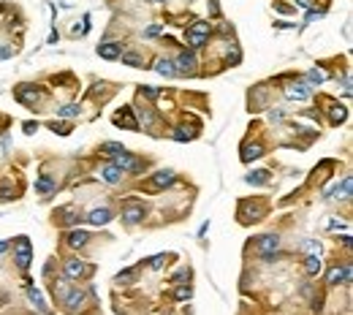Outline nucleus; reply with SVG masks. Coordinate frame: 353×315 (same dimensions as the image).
Returning a JSON list of instances; mask_svg holds the SVG:
<instances>
[{"label":"nucleus","instance_id":"7ed1b4c3","mask_svg":"<svg viewBox=\"0 0 353 315\" xmlns=\"http://www.w3.org/2000/svg\"><path fill=\"white\" fill-rule=\"evenodd\" d=\"M14 261L19 269H28L30 261H33V247H30V239L28 236H16L14 242Z\"/></svg>","mask_w":353,"mask_h":315},{"label":"nucleus","instance_id":"412c9836","mask_svg":"<svg viewBox=\"0 0 353 315\" xmlns=\"http://www.w3.org/2000/svg\"><path fill=\"white\" fill-rule=\"evenodd\" d=\"M155 71H158L160 76H169V79H171V76H177V68H174L171 60H158V63H155Z\"/></svg>","mask_w":353,"mask_h":315},{"label":"nucleus","instance_id":"2f4dec72","mask_svg":"<svg viewBox=\"0 0 353 315\" xmlns=\"http://www.w3.org/2000/svg\"><path fill=\"white\" fill-rule=\"evenodd\" d=\"M307 79H310V82H326V71L323 68H312L310 74H307Z\"/></svg>","mask_w":353,"mask_h":315},{"label":"nucleus","instance_id":"72a5a7b5","mask_svg":"<svg viewBox=\"0 0 353 315\" xmlns=\"http://www.w3.org/2000/svg\"><path fill=\"white\" fill-rule=\"evenodd\" d=\"M174 139H177V142H190L193 133H185V128H174Z\"/></svg>","mask_w":353,"mask_h":315},{"label":"nucleus","instance_id":"37998d69","mask_svg":"<svg viewBox=\"0 0 353 315\" xmlns=\"http://www.w3.org/2000/svg\"><path fill=\"white\" fill-rule=\"evenodd\" d=\"M158 33H160V25H153V28H147L144 35H158Z\"/></svg>","mask_w":353,"mask_h":315},{"label":"nucleus","instance_id":"c9c22d12","mask_svg":"<svg viewBox=\"0 0 353 315\" xmlns=\"http://www.w3.org/2000/svg\"><path fill=\"white\" fill-rule=\"evenodd\" d=\"M49 128L55 130V133H60V136H68V133H71V128H68V125H57V123H52Z\"/></svg>","mask_w":353,"mask_h":315},{"label":"nucleus","instance_id":"cd10ccee","mask_svg":"<svg viewBox=\"0 0 353 315\" xmlns=\"http://www.w3.org/2000/svg\"><path fill=\"white\" fill-rule=\"evenodd\" d=\"M136 269H125V272H120L117 274V277H114V283H120V285H123V283H125V285H128V283H133V280H136Z\"/></svg>","mask_w":353,"mask_h":315},{"label":"nucleus","instance_id":"1a4fd4ad","mask_svg":"<svg viewBox=\"0 0 353 315\" xmlns=\"http://www.w3.org/2000/svg\"><path fill=\"white\" fill-rule=\"evenodd\" d=\"M351 277H353L351 264H345V267H332V269H329V285H339V283H351Z\"/></svg>","mask_w":353,"mask_h":315},{"label":"nucleus","instance_id":"20e7f679","mask_svg":"<svg viewBox=\"0 0 353 315\" xmlns=\"http://www.w3.org/2000/svg\"><path fill=\"white\" fill-rule=\"evenodd\" d=\"M114 166H117L120 172H131V174H136V172H141V169H144V160L133 158L131 152L125 150V152H120V155L114 158Z\"/></svg>","mask_w":353,"mask_h":315},{"label":"nucleus","instance_id":"f8f14e48","mask_svg":"<svg viewBox=\"0 0 353 315\" xmlns=\"http://www.w3.org/2000/svg\"><path fill=\"white\" fill-rule=\"evenodd\" d=\"M196 65V55L193 52H182L180 57H177V74H190Z\"/></svg>","mask_w":353,"mask_h":315},{"label":"nucleus","instance_id":"e433bc0d","mask_svg":"<svg viewBox=\"0 0 353 315\" xmlns=\"http://www.w3.org/2000/svg\"><path fill=\"white\" fill-rule=\"evenodd\" d=\"M141 95H147V98H158V95H160V90H158V87H150V84H147V87H141Z\"/></svg>","mask_w":353,"mask_h":315},{"label":"nucleus","instance_id":"6e6552de","mask_svg":"<svg viewBox=\"0 0 353 315\" xmlns=\"http://www.w3.org/2000/svg\"><path fill=\"white\" fill-rule=\"evenodd\" d=\"M111 123H114V125H123V128H128V130H138V123H136V117H133L131 106H125L123 111H117V114L111 117Z\"/></svg>","mask_w":353,"mask_h":315},{"label":"nucleus","instance_id":"2eb2a0df","mask_svg":"<svg viewBox=\"0 0 353 315\" xmlns=\"http://www.w3.org/2000/svg\"><path fill=\"white\" fill-rule=\"evenodd\" d=\"M101 179H106L109 185H117L120 179H123V172H120L114 163H109V166H104V169H101Z\"/></svg>","mask_w":353,"mask_h":315},{"label":"nucleus","instance_id":"49530a36","mask_svg":"<svg viewBox=\"0 0 353 315\" xmlns=\"http://www.w3.org/2000/svg\"><path fill=\"white\" fill-rule=\"evenodd\" d=\"M153 3H160V0H153Z\"/></svg>","mask_w":353,"mask_h":315},{"label":"nucleus","instance_id":"f704fd0d","mask_svg":"<svg viewBox=\"0 0 353 315\" xmlns=\"http://www.w3.org/2000/svg\"><path fill=\"white\" fill-rule=\"evenodd\" d=\"M163 264H169V255H155V258H150V267L153 269H160Z\"/></svg>","mask_w":353,"mask_h":315},{"label":"nucleus","instance_id":"ddd939ff","mask_svg":"<svg viewBox=\"0 0 353 315\" xmlns=\"http://www.w3.org/2000/svg\"><path fill=\"white\" fill-rule=\"evenodd\" d=\"M87 220H90L92 226H106L111 220V209H106V206H101V209H92L90 215H87Z\"/></svg>","mask_w":353,"mask_h":315},{"label":"nucleus","instance_id":"393cba45","mask_svg":"<svg viewBox=\"0 0 353 315\" xmlns=\"http://www.w3.org/2000/svg\"><path fill=\"white\" fill-rule=\"evenodd\" d=\"M305 269H307L310 277H315V274L321 272V258H318V255H307V258H305Z\"/></svg>","mask_w":353,"mask_h":315},{"label":"nucleus","instance_id":"c85d7f7f","mask_svg":"<svg viewBox=\"0 0 353 315\" xmlns=\"http://www.w3.org/2000/svg\"><path fill=\"white\" fill-rule=\"evenodd\" d=\"M35 190L52 193V190H55V185H52V179H49V177H38V179H35Z\"/></svg>","mask_w":353,"mask_h":315},{"label":"nucleus","instance_id":"423d86ee","mask_svg":"<svg viewBox=\"0 0 353 315\" xmlns=\"http://www.w3.org/2000/svg\"><path fill=\"white\" fill-rule=\"evenodd\" d=\"M258 253L263 255V258L269 261L272 258V253H275L277 247H280V236H277V234H266V236H261V239H258Z\"/></svg>","mask_w":353,"mask_h":315},{"label":"nucleus","instance_id":"aec40b11","mask_svg":"<svg viewBox=\"0 0 353 315\" xmlns=\"http://www.w3.org/2000/svg\"><path fill=\"white\" fill-rule=\"evenodd\" d=\"M52 294H55V296H57V299H60V301H65V296L71 294L68 283L62 280V277H60V280H55V283H52Z\"/></svg>","mask_w":353,"mask_h":315},{"label":"nucleus","instance_id":"a18cd8bd","mask_svg":"<svg viewBox=\"0 0 353 315\" xmlns=\"http://www.w3.org/2000/svg\"><path fill=\"white\" fill-rule=\"evenodd\" d=\"M8 250V242H0V253H6Z\"/></svg>","mask_w":353,"mask_h":315},{"label":"nucleus","instance_id":"f3484780","mask_svg":"<svg viewBox=\"0 0 353 315\" xmlns=\"http://www.w3.org/2000/svg\"><path fill=\"white\" fill-rule=\"evenodd\" d=\"M55 220H60L62 226H74V223H79L77 212H74L71 206H62V209H57V212H55Z\"/></svg>","mask_w":353,"mask_h":315},{"label":"nucleus","instance_id":"9b49d317","mask_svg":"<svg viewBox=\"0 0 353 315\" xmlns=\"http://www.w3.org/2000/svg\"><path fill=\"white\" fill-rule=\"evenodd\" d=\"M285 95L291 98V101H305V98H310V87L305 82H291L285 87Z\"/></svg>","mask_w":353,"mask_h":315},{"label":"nucleus","instance_id":"6ab92c4d","mask_svg":"<svg viewBox=\"0 0 353 315\" xmlns=\"http://www.w3.org/2000/svg\"><path fill=\"white\" fill-rule=\"evenodd\" d=\"M263 155V147L261 144H245L242 147V160L245 163H250V160H256V158Z\"/></svg>","mask_w":353,"mask_h":315},{"label":"nucleus","instance_id":"7c9ffc66","mask_svg":"<svg viewBox=\"0 0 353 315\" xmlns=\"http://www.w3.org/2000/svg\"><path fill=\"white\" fill-rule=\"evenodd\" d=\"M266 174H269V172H253V174H247L245 179H247L250 185H253V182H256V185H261V182H266V179H269Z\"/></svg>","mask_w":353,"mask_h":315},{"label":"nucleus","instance_id":"473e14b6","mask_svg":"<svg viewBox=\"0 0 353 315\" xmlns=\"http://www.w3.org/2000/svg\"><path fill=\"white\" fill-rule=\"evenodd\" d=\"M190 296H193V291H190V288H185V285H180V288H177V291H174V299H177V301H182V299H190Z\"/></svg>","mask_w":353,"mask_h":315},{"label":"nucleus","instance_id":"a19ab883","mask_svg":"<svg viewBox=\"0 0 353 315\" xmlns=\"http://www.w3.org/2000/svg\"><path fill=\"white\" fill-rule=\"evenodd\" d=\"M305 250H310L312 255H318V250H321V247L315 245V242H307V245H305Z\"/></svg>","mask_w":353,"mask_h":315},{"label":"nucleus","instance_id":"58836bf2","mask_svg":"<svg viewBox=\"0 0 353 315\" xmlns=\"http://www.w3.org/2000/svg\"><path fill=\"white\" fill-rule=\"evenodd\" d=\"M187 274H190V272H187V269H180V272H177V274H174V277H171V283H182V280H185V277H187Z\"/></svg>","mask_w":353,"mask_h":315},{"label":"nucleus","instance_id":"9d476101","mask_svg":"<svg viewBox=\"0 0 353 315\" xmlns=\"http://www.w3.org/2000/svg\"><path fill=\"white\" fill-rule=\"evenodd\" d=\"M44 95H46L44 90H35V87H30V84H22V87L16 90V98H19L22 103H35V101H41Z\"/></svg>","mask_w":353,"mask_h":315},{"label":"nucleus","instance_id":"a211bd4d","mask_svg":"<svg viewBox=\"0 0 353 315\" xmlns=\"http://www.w3.org/2000/svg\"><path fill=\"white\" fill-rule=\"evenodd\" d=\"M98 55L106 57V60H114V57H120V44L117 41H106L98 47Z\"/></svg>","mask_w":353,"mask_h":315},{"label":"nucleus","instance_id":"4468645a","mask_svg":"<svg viewBox=\"0 0 353 315\" xmlns=\"http://www.w3.org/2000/svg\"><path fill=\"white\" fill-rule=\"evenodd\" d=\"M87 239H90V234L79 231V228H74V231L65 234V242H68L71 247H84V245H87Z\"/></svg>","mask_w":353,"mask_h":315},{"label":"nucleus","instance_id":"39448f33","mask_svg":"<svg viewBox=\"0 0 353 315\" xmlns=\"http://www.w3.org/2000/svg\"><path fill=\"white\" fill-rule=\"evenodd\" d=\"M123 218H125V223H138V220L144 218V204L141 201H125L123 204Z\"/></svg>","mask_w":353,"mask_h":315},{"label":"nucleus","instance_id":"f257e3e1","mask_svg":"<svg viewBox=\"0 0 353 315\" xmlns=\"http://www.w3.org/2000/svg\"><path fill=\"white\" fill-rule=\"evenodd\" d=\"M209 38V22H193L190 28L185 30V41L190 49H201Z\"/></svg>","mask_w":353,"mask_h":315},{"label":"nucleus","instance_id":"c03bdc74","mask_svg":"<svg viewBox=\"0 0 353 315\" xmlns=\"http://www.w3.org/2000/svg\"><path fill=\"white\" fill-rule=\"evenodd\" d=\"M299 6H305V8H310V6H312V0H299Z\"/></svg>","mask_w":353,"mask_h":315},{"label":"nucleus","instance_id":"dca6fc26","mask_svg":"<svg viewBox=\"0 0 353 315\" xmlns=\"http://www.w3.org/2000/svg\"><path fill=\"white\" fill-rule=\"evenodd\" d=\"M84 301H87V294H84V291H71V294L65 296V307L79 310V307H84Z\"/></svg>","mask_w":353,"mask_h":315},{"label":"nucleus","instance_id":"4c0bfd02","mask_svg":"<svg viewBox=\"0 0 353 315\" xmlns=\"http://www.w3.org/2000/svg\"><path fill=\"white\" fill-rule=\"evenodd\" d=\"M11 199H14V190H11V188H0V201H11Z\"/></svg>","mask_w":353,"mask_h":315},{"label":"nucleus","instance_id":"0eeeda50","mask_svg":"<svg viewBox=\"0 0 353 315\" xmlns=\"http://www.w3.org/2000/svg\"><path fill=\"white\" fill-rule=\"evenodd\" d=\"M65 274L74 277V280H82V277L92 274V267H87V264H82V261H77V258H68L65 261Z\"/></svg>","mask_w":353,"mask_h":315},{"label":"nucleus","instance_id":"79ce46f5","mask_svg":"<svg viewBox=\"0 0 353 315\" xmlns=\"http://www.w3.org/2000/svg\"><path fill=\"white\" fill-rule=\"evenodd\" d=\"M35 130H38V125H35V123H25V133H35Z\"/></svg>","mask_w":353,"mask_h":315},{"label":"nucleus","instance_id":"ea45409f","mask_svg":"<svg viewBox=\"0 0 353 315\" xmlns=\"http://www.w3.org/2000/svg\"><path fill=\"white\" fill-rule=\"evenodd\" d=\"M14 55V49L11 47H0V60H3V57H11Z\"/></svg>","mask_w":353,"mask_h":315},{"label":"nucleus","instance_id":"4be33fe9","mask_svg":"<svg viewBox=\"0 0 353 315\" xmlns=\"http://www.w3.org/2000/svg\"><path fill=\"white\" fill-rule=\"evenodd\" d=\"M120 57H123L125 65H133V68H141L144 65V57L136 55V52H120Z\"/></svg>","mask_w":353,"mask_h":315},{"label":"nucleus","instance_id":"5701e85b","mask_svg":"<svg viewBox=\"0 0 353 315\" xmlns=\"http://www.w3.org/2000/svg\"><path fill=\"white\" fill-rule=\"evenodd\" d=\"M345 117H348V109L345 106H332V111H329V120H332V125H339V123H345Z\"/></svg>","mask_w":353,"mask_h":315},{"label":"nucleus","instance_id":"bb28decb","mask_svg":"<svg viewBox=\"0 0 353 315\" xmlns=\"http://www.w3.org/2000/svg\"><path fill=\"white\" fill-rule=\"evenodd\" d=\"M28 296H30V301H33V304H35L38 310H41V313H46V304H44L41 291H35V288H28Z\"/></svg>","mask_w":353,"mask_h":315},{"label":"nucleus","instance_id":"c756f323","mask_svg":"<svg viewBox=\"0 0 353 315\" xmlns=\"http://www.w3.org/2000/svg\"><path fill=\"white\" fill-rule=\"evenodd\" d=\"M77 114H79V106H77V103H68V106L57 109V117H77Z\"/></svg>","mask_w":353,"mask_h":315},{"label":"nucleus","instance_id":"a878e982","mask_svg":"<svg viewBox=\"0 0 353 315\" xmlns=\"http://www.w3.org/2000/svg\"><path fill=\"white\" fill-rule=\"evenodd\" d=\"M351 188H353V179L345 177V179H342V185L334 190V199H351Z\"/></svg>","mask_w":353,"mask_h":315},{"label":"nucleus","instance_id":"f03ea898","mask_svg":"<svg viewBox=\"0 0 353 315\" xmlns=\"http://www.w3.org/2000/svg\"><path fill=\"white\" fill-rule=\"evenodd\" d=\"M174 182V172H169V169H160V172H155L153 177L147 179V182H141V190L147 193H160V190H166L169 185Z\"/></svg>","mask_w":353,"mask_h":315},{"label":"nucleus","instance_id":"b1692460","mask_svg":"<svg viewBox=\"0 0 353 315\" xmlns=\"http://www.w3.org/2000/svg\"><path fill=\"white\" fill-rule=\"evenodd\" d=\"M101 152H104V155L117 158L120 152H125V147H123V144H117V142H104V144H101Z\"/></svg>","mask_w":353,"mask_h":315}]
</instances>
